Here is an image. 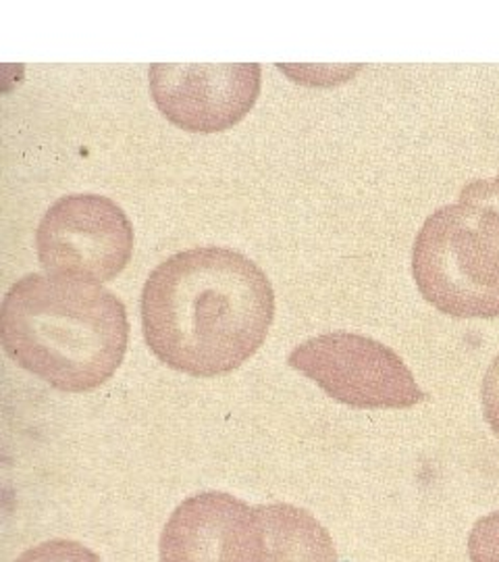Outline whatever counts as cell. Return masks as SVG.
Listing matches in <instances>:
<instances>
[{"mask_svg":"<svg viewBox=\"0 0 499 562\" xmlns=\"http://www.w3.org/2000/svg\"><path fill=\"white\" fill-rule=\"evenodd\" d=\"M275 319L266 273L238 250L199 246L150 271L141 290V327L167 367L217 378L248 361Z\"/></svg>","mask_w":499,"mask_h":562,"instance_id":"cell-1","label":"cell"},{"mask_svg":"<svg viewBox=\"0 0 499 562\" xmlns=\"http://www.w3.org/2000/svg\"><path fill=\"white\" fill-rule=\"evenodd\" d=\"M0 340L21 369L81 394L109 382L127 352L125 304L100 283L30 273L0 306Z\"/></svg>","mask_w":499,"mask_h":562,"instance_id":"cell-2","label":"cell"},{"mask_svg":"<svg viewBox=\"0 0 499 562\" xmlns=\"http://www.w3.org/2000/svg\"><path fill=\"white\" fill-rule=\"evenodd\" d=\"M412 276L443 315L499 317V211L464 199L433 211L415 240Z\"/></svg>","mask_w":499,"mask_h":562,"instance_id":"cell-3","label":"cell"},{"mask_svg":"<svg viewBox=\"0 0 499 562\" xmlns=\"http://www.w3.org/2000/svg\"><path fill=\"white\" fill-rule=\"evenodd\" d=\"M287 362L352 408H410L424 401L398 352L368 336L322 334L296 346Z\"/></svg>","mask_w":499,"mask_h":562,"instance_id":"cell-4","label":"cell"},{"mask_svg":"<svg viewBox=\"0 0 499 562\" xmlns=\"http://www.w3.org/2000/svg\"><path fill=\"white\" fill-rule=\"evenodd\" d=\"M38 261L55 278L104 283L134 255V225L120 204L100 194H67L42 217Z\"/></svg>","mask_w":499,"mask_h":562,"instance_id":"cell-5","label":"cell"},{"mask_svg":"<svg viewBox=\"0 0 499 562\" xmlns=\"http://www.w3.org/2000/svg\"><path fill=\"white\" fill-rule=\"evenodd\" d=\"M259 63H155L150 94L160 113L185 132L215 134L238 125L259 101Z\"/></svg>","mask_w":499,"mask_h":562,"instance_id":"cell-6","label":"cell"},{"mask_svg":"<svg viewBox=\"0 0 499 562\" xmlns=\"http://www.w3.org/2000/svg\"><path fill=\"white\" fill-rule=\"evenodd\" d=\"M160 562H264L257 506L225 492L183 501L162 529Z\"/></svg>","mask_w":499,"mask_h":562,"instance_id":"cell-7","label":"cell"},{"mask_svg":"<svg viewBox=\"0 0 499 562\" xmlns=\"http://www.w3.org/2000/svg\"><path fill=\"white\" fill-rule=\"evenodd\" d=\"M264 531V562H338L329 531L294 504L257 506Z\"/></svg>","mask_w":499,"mask_h":562,"instance_id":"cell-8","label":"cell"},{"mask_svg":"<svg viewBox=\"0 0 499 562\" xmlns=\"http://www.w3.org/2000/svg\"><path fill=\"white\" fill-rule=\"evenodd\" d=\"M15 562H102L88 546L73 540H50L25 550Z\"/></svg>","mask_w":499,"mask_h":562,"instance_id":"cell-9","label":"cell"},{"mask_svg":"<svg viewBox=\"0 0 499 562\" xmlns=\"http://www.w3.org/2000/svg\"><path fill=\"white\" fill-rule=\"evenodd\" d=\"M470 562H499V513L475 522L468 536Z\"/></svg>","mask_w":499,"mask_h":562,"instance_id":"cell-10","label":"cell"},{"mask_svg":"<svg viewBox=\"0 0 499 562\" xmlns=\"http://www.w3.org/2000/svg\"><path fill=\"white\" fill-rule=\"evenodd\" d=\"M483 417L499 438V355L491 361L480 383Z\"/></svg>","mask_w":499,"mask_h":562,"instance_id":"cell-11","label":"cell"},{"mask_svg":"<svg viewBox=\"0 0 499 562\" xmlns=\"http://www.w3.org/2000/svg\"><path fill=\"white\" fill-rule=\"evenodd\" d=\"M460 199L483 202L499 211V173L491 180H475L462 188Z\"/></svg>","mask_w":499,"mask_h":562,"instance_id":"cell-12","label":"cell"}]
</instances>
